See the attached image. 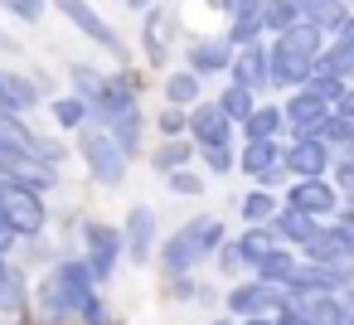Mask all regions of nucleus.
Returning <instances> with one entry per match:
<instances>
[{
    "mask_svg": "<svg viewBox=\"0 0 354 325\" xmlns=\"http://www.w3.org/2000/svg\"><path fill=\"white\" fill-rule=\"evenodd\" d=\"M93 248H97V272H107V252H117V243L107 248V233H102V228H93Z\"/></svg>",
    "mask_w": 354,
    "mask_h": 325,
    "instance_id": "0eeeda50",
    "label": "nucleus"
},
{
    "mask_svg": "<svg viewBox=\"0 0 354 325\" xmlns=\"http://www.w3.org/2000/svg\"><path fill=\"white\" fill-rule=\"evenodd\" d=\"M10 15H20V20H39L44 15V0H0Z\"/></svg>",
    "mask_w": 354,
    "mask_h": 325,
    "instance_id": "423d86ee",
    "label": "nucleus"
},
{
    "mask_svg": "<svg viewBox=\"0 0 354 325\" xmlns=\"http://www.w3.org/2000/svg\"><path fill=\"white\" fill-rule=\"evenodd\" d=\"M59 6H64V15H68V20H78V25H83V30L93 35V39H102V44H112V35H107V25H102V20H97V15H93L88 6H83V0H59Z\"/></svg>",
    "mask_w": 354,
    "mask_h": 325,
    "instance_id": "39448f33",
    "label": "nucleus"
},
{
    "mask_svg": "<svg viewBox=\"0 0 354 325\" xmlns=\"http://www.w3.org/2000/svg\"><path fill=\"white\" fill-rule=\"evenodd\" d=\"M39 102V83L20 78V73H0V107H10V112H30Z\"/></svg>",
    "mask_w": 354,
    "mask_h": 325,
    "instance_id": "f03ea898",
    "label": "nucleus"
},
{
    "mask_svg": "<svg viewBox=\"0 0 354 325\" xmlns=\"http://www.w3.org/2000/svg\"><path fill=\"white\" fill-rule=\"evenodd\" d=\"M83 151H88V160H93V175H97V180H117V175H122V165H117V156L102 146V136H83Z\"/></svg>",
    "mask_w": 354,
    "mask_h": 325,
    "instance_id": "20e7f679",
    "label": "nucleus"
},
{
    "mask_svg": "<svg viewBox=\"0 0 354 325\" xmlns=\"http://www.w3.org/2000/svg\"><path fill=\"white\" fill-rule=\"evenodd\" d=\"M10 243H15V228H10L6 219H0V252H10Z\"/></svg>",
    "mask_w": 354,
    "mask_h": 325,
    "instance_id": "1a4fd4ad",
    "label": "nucleus"
},
{
    "mask_svg": "<svg viewBox=\"0 0 354 325\" xmlns=\"http://www.w3.org/2000/svg\"><path fill=\"white\" fill-rule=\"evenodd\" d=\"M25 306V272L0 262V310H20Z\"/></svg>",
    "mask_w": 354,
    "mask_h": 325,
    "instance_id": "7ed1b4c3",
    "label": "nucleus"
},
{
    "mask_svg": "<svg viewBox=\"0 0 354 325\" xmlns=\"http://www.w3.org/2000/svg\"><path fill=\"white\" fill-rule=\"evenodd\" d=\"M0 219L15 228V238H20V233H25V238H30V233H39V223H44L39 189H25V185H15V180L0 175Z\"/></svg>",
    "mask_w": 354,
    "mask_h": 325,
    "instance_id": "f257e3e1",
    "label": "nucleus"
},
{
    "mask_svg": "<svg viewBox=\"0 0 354 325\" xmlns=\"http://www.w3.org/2000/svg\"><path fill=\"white\" fill-rule=\"evenodd\" d=\"M54 112H59V122H64V127H73V122L83 117V107H78V102H59Z\"/></svg>",
    "mask_w": 354,
    "mask_h": 325,
    "instance_id": "6e6552de",
    "label": "nucleus"
}]
</instances>
